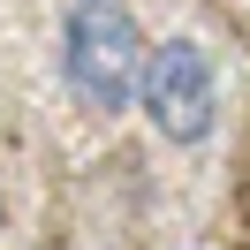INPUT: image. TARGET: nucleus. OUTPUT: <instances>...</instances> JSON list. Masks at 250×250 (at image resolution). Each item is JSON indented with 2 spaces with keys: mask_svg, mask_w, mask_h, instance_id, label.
Segmentation results:
<instances>
[{
  "mask_svg": "<svg viewBox=\"0 0 250 250\" xmlns=\"http://www.w3.org/2000/svg\"><path fill=\"white\" fill-rule=\"evenodd\" d=\"M137 114L152 122L159 144H205L220 122V76H212V53L197 38H159L144 53V76H137Z\"/></svg>",
  "mask_w": 250,
  "mask_h": 250,
  "instance_id": "obj_2",
  "label": "nucleus"
},
{
  "mask_svg": "<svg viewBox=\"0 0 250 250\" xmlns=\"http://www.w3.org/2000/svg\"><path fill=\"white\" fill-rule=\"evenodd\" d=\"M0 220H8V197H0Z\"/></svg>",
  "mask_w": 250,
  "mask_h": 250,
  "instance_id": "obj_3",
  "label": "nucleus"
},
{
  "mask_svg": "<svg viewBox=\"0 0 250 250\" xmlns=\"http://www.w3.org/2000/svg\"><path fill=\"white\" fill-rule=\"evenodd\" d=\"M144 31L129 0H68L61 8V83L83 114H129L144 76Z\"/></svg>",
  "mask_w": 250,
  "mask_h": 250,
  "instance_id": "obj_1",
  "label": "nucleus"
}]
</instances>
